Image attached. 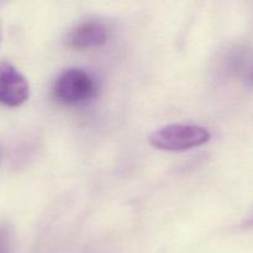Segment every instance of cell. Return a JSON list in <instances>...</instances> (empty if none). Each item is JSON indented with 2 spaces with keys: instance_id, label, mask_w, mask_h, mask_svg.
Instances as JSON below:
<instances>
[{
  "instance_id": "obj_1",
  "label": "cell",
  "mask_w": 253,
  "mask_h": 253,
  "mask_svg": "<svg viewBox=\"0 0 253 253\" xmlns=\"http://www.w3.org/2000/svg\"><path fill=\"white\" fill-rule=\"evenodd\" d=\"M211 133L203 126L173 124L155 131L150 137L153 147L169 152L192 150L209 142Z\"/></svg>"
},
{
  "instance_id": "obj_2",
  "label": "cell",
  "mask_w": 253,
  "mask_h": 253,
  "mask_svg": "<svg viewBox=\"0 0 253 253\" xmlns=\"http://www.w3.org/2000/svg\"><path fill=\"white\" fill-rule=\"evenodd\" d=\"M95 81L82 69L69 68L57 77L53 85V95L66 105L85 104L95 95Z\"/></svg>"
},
{
  "instance_id": "obj_3",
  "label": "cell",
  "mask_w": 253,
  "mask_h": 253,
  "mask_svg": "<svg viewBox=\"0 0 253 253\" xmlns=\"http://www.w3.org/2000/svg\"><path fill=\"white\" fill-rule=\"evenodd\" d=\"M30 96L27 79L9 62H0V104L17 108Z\"/></svg>"
},
{
  "instance_id": "obj_4",
  "label": "cell",
  "mask_w": 253,
  "mask_h": 253,
  "mask_svg": "<svg viewBox=\"0 0 253 253\" xmlns=\"http://www.w3.org/2000/svg\"><path fill=\"white\" fill-rule=\"evenodd\" d=\"M109 32L99 21H85L74 27L68 36L69 47L74 49H89L103 46L108 41Z\"/></svg>"
},
{
  "instance_id": "obj_5",
  "label": "cell",
  "mask_w": 253,
  "mask_h": 253,
  "mask_svg": "<svg viewBox=\"0 0 253 253\" xmlns=\"http://www.w3.org/2000/svg\"><path fill=\"white\" fill-rule=\"evenodd\" d=\"M0 253H11V234L6 226H0Z\"/></svg>"
},
{
  "instance_id": "obj_6",
  "label": "cell",
  "mask_w": 253,
  "mask_h": 253,
  "mask_svg": "<svg viewBox=\"0 0 253 253\" xmlns=\"http://www.w3.org/2000/svg\"><path fill=\"white\" fill-rule=\"evenodd\" d=\"M245 226H247V227L253 226V212L251 214V216H250L249 219H247L246 221H245Z\"/></svg>"
},
{
  "instance_id": "obj_7",
  "label": "cell",
  "mask_w": 253,
  "mask_h": 253,
  "mask_svg": "<svg viewBox=\"0 0 253 253\" xmlns=\"http://www.w3.org/2000/svg\"><path fill=\"white\" fill-rule=\"evenodd\" d=\"M0 41H1V29H0Z\"/></svg>"
}]
</instances>
